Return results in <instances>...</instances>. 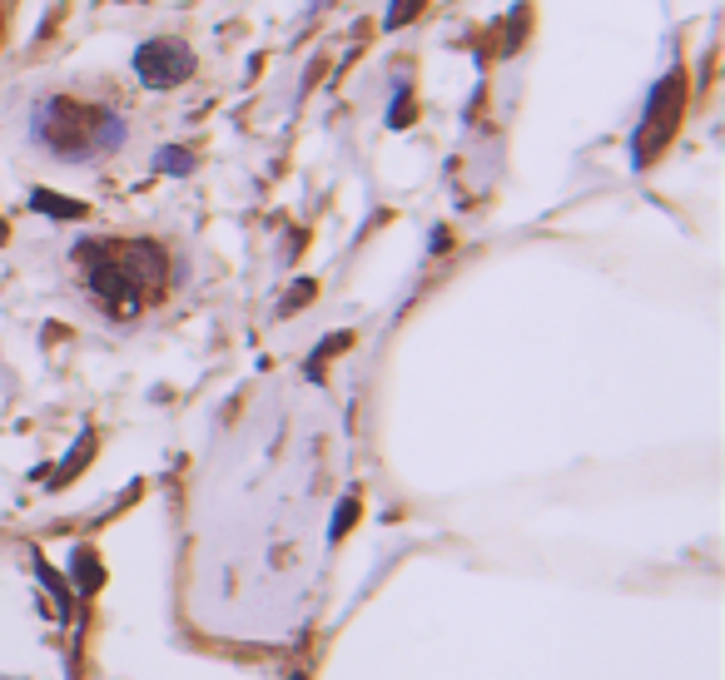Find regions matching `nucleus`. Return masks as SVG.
Returning a JSON list of instances; mask_svg holds the SVG:
<instances>
[{"mask_svg": "<svg viewBox=\"0 0 725 680\" xmlns=\"http://www.w3.org/2000/svg\"><path fill=\"white\" fill-rule=\"evenodd\" d=\"M159 169H164V174H189L194 159H189L184 149H164V154H159Z\"/></svg>", "mask_w": 725, "mask_h": 680, "instance_id": "1a4fd4ad", "label": "nucleus"}, {"mask_svg": "<svg viewBox=\"0 0 725 680\" xmlns=\"http://www.w3.org/2000/svg\"><path fill=\"white\" fill-rule=\"evenodd\" d=\"M135 75L145 80L149 90H169V85H184L194 75V50L184 40H149L135 55Z\"/></svg>", "mask_w": 725, "mask_h": 680, "instance_id": "20e7f679", "label": "nucleus"}, {"mask_svg": "<svg viewBox=\"0 0 725 680\" xmlns=\"http://www.w3.org/2000/svg\"><path fill=\"white\" fill-rule=\"evenodd\" d=\"M681 115H686V75L671 70L656 90H651V110H646V125L636 130V164H651L681 130Z\"/></svg>", "mask_w": 725, "mask_h": 680, "instance_id": "f03ea898", "label": "nucleus"}, {"mask_svg": "<svg viewBox=\"0 0 725 680\" xmlns=\"http://www.w3.org/2000/svg\"><path fill=\"white\" fill-rule=\"evenodd\" d=\"M308 298H313V283H298V288L289 293V303H284V313H293V308H298V303H308Z\"/></svg>", "mask_w": 725, "mask_h": 680, "instance_id": "4468645a", "label": "nucleus"}, {"mask_svg": "<svg viewBox=\"0 0 725 680\" xmlns=\"http://www.w3.org/2000/svg\"><path fill=\"white\" fill-rule=\"evenodd\" d=\"M90 452H95V437H90V432H85V437H80V442H75V452H70V457H65V467H60V477H55V482H70V477H75V472H80V467H85V457H90Z\"/></svg>", "mask_w": 725, "mask_h": 680, "instance_id": "6e6552de", "label": "nucleus"}, {"mask_svg": "<svg viewBox=\"0 0 725 680\" xmlns=\"http://www.w3.org/2000/svg\"><path fill=\"white\" fill-rule=\"evenodd\" d=\"M75 259L85 264V283H90V293H95V298L105 303V313H110V318H135V313H140L145 293H140V288L130 283V273L115 264L110 244H105V249H100V244H95V249L85 244V249H80Z\"/></svg>", "mask_w": 725, "mask_h": 680, "instance_id": "7ed1b4c3", "label": "nucleus"}, {"mask_svg": "<svg viewBox=\"0 0 725 680\" xmlns=\"http://www.w3.org/2000/svg\"><path fill=\"white\" fill-rule=\"evenodd\" d=\"M75 586L80 591H95L100 586V561L90 551H75Z\"/></svg>", "mask_w": 725, "mask_h": 680, "instance_id": "0eeeda50", "label": "nucleus"}, {"mask_svg": "<svg viewBox=\"0 0 725 680\" xmlns=\"http://www.w3.org/2000/svg\"><path fill=\"white\" fill-rule=\"evenodd\" d=\"M527 20H532V15H527V5H517V10H512V30H507V45H502L507 55H512V50L522 45V25H527Z\"/></svg>", "mask_w": 725, "mask_h": 680, "instance_id": "9d476101", "label": "nucleus"}, {"mask_svg": "<svg viewBox=\"0 0 725 680\" xmlns=\"http://www.w3.org/2000/svg\"><path fill=\"white\" fill-rule=\"evenodd\" d=\"M418 10H423V0H393V10H388V25L398 30V25H403V20H413Z\"/></svg>", "mask_w": 725, "mask_h": 680, "instance_id": "9b49d317", "label": "nucleus"}, {"mask_svg": "<svg viewBox=\"0 0 725 680\" xmlns=\"http://www.w3.org/2000/svg\"><path fill=\"white\" fill-rule=\"evenodd\" d=\"M30 204H35L40 214H55V219H85V214H90L85 204H75V199H60V194H45V189H35V194H30Z\"/></svg>", "mask_w": 725, "mask_h": 680, "instance_id": "423d86ee", "label": "nucleus"}, {"mask_svg": "<svg viewBox=\"0 0 725 680\" xmlns=\"http://www.w3.org/2000/svg\"><path fill=\"white\" fill-rule=\"evenodd\" d=\"M125 135V125L105 110H90V105H75V100H45L35 110V139L50 144L60 159H90V154H105L115 149Z\"/></svg>", "mask_w": 725, "mask_h": 680, "instance_id": "f257e3e1", "label": "nucleus"}, {"mask_svg": "<svg viewBox=\"0 0 725 680\" xmlns=\"http://www.w3.org/2000/svg\"><path fill=\"white\" fill-rule=\"evenodd\" d=\"M408 120H413V100H408V95H398V100H393V115H388V125H393V130H403Z\"/></svg>", "mask_w": 725, "mask_h": 680, "instance_id": "f8f14e48", "label": "nucleus"}, {"mask_svg": "<svg viewBox=\"0 0 725 680\" xmlns=\"http://www.w3.org/2000/svg\"><path fill=\"white\" fill-rule=\"evenodd\" d=\"M353 517H358V502H353V497H348V502H343V507H338V517H333V537H343V532H348V527H353Z\"/></svg>", "mask_w": 725, "mask_h": 680, "instance_id": "ddd939ff", "label": "nucleus"}, {"mask_svg": "<svg viewBox=\"0 0 725 680\" xmlns=\"http://www.w3.org/2000/svg\"><path fill=\"white\" fill-rule=\"evenodd\" d=\"M110 254H115V264L130 273V283L140 288V293H159L164 288V254L154 249V244H110Z\"/></svg>", "mask_w": 725, "mask_h": 680, "instance_id": "39448f33", "label": "nucleus"}]
</instances>
